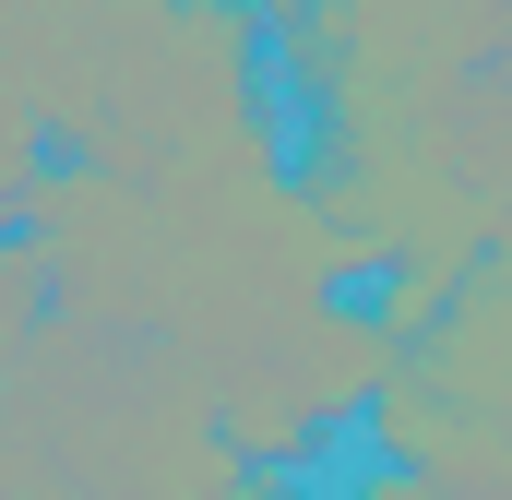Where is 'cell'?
I'll use <instances>...</instances> for the list:
<instances>
[{
	"instance_id": "3957f363",
	"label": "cell",
	"mask_w": 512,
	"mask_h": 500,
	"mask_svg": "<svg viewBox=\"0 0 512 500\" xmlns=\"http://www.w3.org/2000/svg\"><path fill=\"white\" fill-rule=\"evenodd\" d=\"M358 429L429 500H512V262L501 250L465 262L417 334H393V370Z\"/></svg>"
},
{
	"instance_id": "52a82bcc",
	"label": "cell",
	"mask_w": 512,
	"mask_h": 500,
	"mask_svg": "<svg viewBox=\"0 0 512 500\" xmlns=\"http://www.w3.org/2000/svg\"><path fill=\"white\" fill-rule=\"evenodd\" d=\"M239 12H262V24H286V12H322V0H239Z\"/></svg>"
},
{
	"instance_id": "7a4b0ae2",
	"label": "cell",
	"mask_w": 512,
	"mask_h": 500,
	"mask_svg": "<svg viewBox=\"0 0 512 500\" xmlns=\"http://www.w3.org/2000/svg\"><path fill=\"white\" fill-rule=\"evenodd\" d=\"M251 477L155 334L48 310L0 370V500H227Z\"/></svg>"
},
{
	"instance_id": "277c9868",
	"label": "cell",
	"mask_w": 512,
	"mask_h": 500,
	"mask_svg": "<svg viewBox=\"0 0 512 500\" xmlns=\"http://www.w3.org/2000/svg\"><path fill=\"white\" fill-rule=\"evenodd\" d=\"M24 24H36V0H0V227H12V203L36 191V96H24Z\"/></svg>"
},
{
	"instance_id": "8992f818",
	"label": "cell",
	"mask_w": 512,
	"mask_h": 500,
	"mask_svg": "<svg viewBox=\"0 0 512 500\" xmlns=\"http://www.w3.org/2000/svg\"><path fill=\"white\" fill-rule=\"evenodd\" d=\"M346 500H429V489H417V477H393V465H370V477H358Z\"/></svg>"
},
{
	"instance_id": "6da1fadb",
	"label": "cell",
	"mask_w": 512,
	"mask_h": 500,
	"mask_svg": "<svg viewBox=\"0 0 512 500\" xmlns=\"http://www.w3.org/2000/svg\"><path fill=\"white\" fill-rule=\"evenodd\" d=\"M24 96L36 143H60V167L96 179H179L227 143L286 131L262 72V12L239 0H36Z\"/></svg>"
},
{
	"instance_id": "5b68a950",
	"label": "cell",
	"mask_w": 512,
	"mask_h": 500,
	"mask_svg": "<svg viewBox=\"0 0 512 500\" xmlns=\"http://www.w3.org/2000/svg\"><path fill=\"white\" fill-rule=\"evenodd\" d=\"M36 322H48V274H36V250L0 227V370L24 358V334H36Z\"/></svg>"
}]
</instances>
